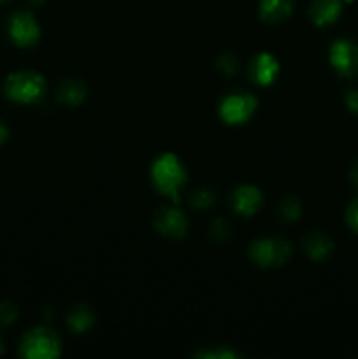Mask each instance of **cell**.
Returning <instances> with one entry per match:
<instances>
[{
    "label": "cell",
    "mask_w": 358,
    "mask_h": 359,
    "mask_svg": "<svg viewBox=\"0 0 358 359\" xmlns=\"http://www.w3.org/2000/svg\"><path fill=\"white\" fill-rule=\"evenodd\" d=\"M151 181L154 189L168 196L174 203L179 202V189L186 182V170L175 154H160L151 165Z\"/></svg>",
    "instance_id": "obj_1"
},
{
    "label": "cell",
    "mask_w": 358,
    "mask_h": 359,
    "mask_svg": "<svg viewBox=\"0 0 358 359\" xmlns=\"http://www.w3.org/2000/svg\"><path fill=\"white\" fill-rule=\"evenodd\" d=\"M4 91L16 104H35L44 97L46 79L34 70H18L7 76Z\"/></svg>",
    "instance_id": "obj_2"
},
{
    "label": "cell",
    "mask_w": 358,
    "mask_h": 359,
    "mask_svg": "<svg viewBox=\"0 0 358 359\" xmlns=\"http://www.w3.org/2000/svg\"><path fill=\"white\" fill-rule=\"evenodd\" d=\"M62 353L58 335L48 326L28 330L20 342V354L27 359H55Z\"/></svg>",
    "instance_id": "obj_3"
},
{
    "label": "cell",
    "mask_w": 358,
    "mask_h": 359,
    "mask_svg": "<svg viewBox=\"0 0 358 359\" xmlns=\"http://www.w3.org/2000/svg\"><path fill=\"white\" fill-rule=\"evenodd\" d=\"M291 255L290 242L284 238H258L249 248V258L258 266H279L288 262Z\"/></svg>",
    "instance_id": "obj_4"
},
{
    "label": "cell",
    "mask_w": 358,
    "mask_h": 359,
    "mask_svg": "<svg viewBox=\"0 0 358 359\" xmlns=\"http://www.w3.org/2000/svg\"><path fill=\"white\" fill-rule=\"evenodd\" d=\"M258 107L256 97L249 93H234L228 95L220 104V118L227 125H242L255 114Z\"/></svg>",
    "instance_id": "obj_5"
},
{
    "label": "cell",
    "mask_w": 358,
    "mask_h": 359,
    "mask_svg": "<svg viewBox=\"0 0 358 359\" xmlns=\"http://www.w3.org/2000/svg\"><path fill=\"white\" fill-rule=\"evenodd\" d=\"M7 32H9L11 41L20 48H30L37 44L41 37V28L34 14L27 11H18L7 21Z\"/></svg>",
    "instance_id": "obj_6"
},
{
    "label": "cell",
    "mask_w": 358,
    "mask_h": 359,
    "mask_svg": "<svg viewBox=\"0 0 358 359\" xmlns=\"http://www.w3.org/2000/svg\"><path fill=\"white\" fill-rule=\"evenodd\" d=\"M330 65L343 77L358 76V46L347 39H339L330 46Z\"/></svg>",
    "instance_id": "obj_7"
},
{
    "label": "cell",
    "mask_w": 358,
    "mask_h": 359,
    "mask_svg": "<svg viewBox=\"0 0 358 359\" xmlns=\"http://www.w3.org/2000/svg\"><path fill=\"white\" fill-rule=\"evenodd\" d=\"M153 226L158 233L171 238H183L188 231V219L175 207H160L154 212Z\"/></svg>",
    "instance_id": "obj_8"
},
{
    "label": "cell",
    "mask_w": 358,
    "mask_h": 359,
    "mask_svg": "<svg viewBox=\"0 0 358 359\" xmlns=\"http://www.w3.org/2000/svg\"><path fill=\"white\" fill-rule=\"evenodd\" d=\"M248 72L253 83L260 84V86H269L279 72V62L269 53H260L251 60Z\"/></svg>",
    "instance_id": "obj_9"
},
{
    "label": "cell",
    "mask_w": 358,
    "mask_h": 359,
    "mask_svg": "<svg viewBox=\"0 0 358 359\" xmlns=\"http://www.w3.org/2000/svg\"><path fill=\"white\" fill-rule=\"evenodd\" d=\"M262 200V191L256 186L246 184L235 189L234 196H232V205H234L235 212L244 217H249L260 209Z\"/></svg>",
    "instance_id": "obj_10"
},
{
    "label": "cell",
    "mask_w": 358,
    "mask_h": 359,
    "mask_svg": "<svg viewBox=\"0 0 358 359\" xmlns=\"http://www.w3.org/2000/svg\"><path fill=\"white\" fill-rule=\"evenodd\" d=\"M343 13V0H312L309 16L316 27H329Z\"/></svg>",
    "instance_id": "obj_11"
},
{
    "label": "cell",
    "mask_w": 358,
    "mask_h": 359,
    "mask_svg": "<svg viewBox=\"0 0 358 359\" xmlns=\"http://www.w3.org/2000/svg\"><path fill=\"white\" fill-rule=\"evenodd\" d=\"M304 251L314 262H323V259H326L332 255L333 242L325 233H321V231H312V233H309L305 237Z\"/></svg>",
    "instance_id": "obj_12"
},
{
    "label": "cell",
    "mask_w": 358,
    "mask_h": 359,
    "mask_svg": "<svg viewBox=\"0 0 358 359\" xmlns=\"http://www.w3.org/2000/svg\"><path fill=\"white\" fill-rule=\"evenodd\" d=\"M293 11V0H262L260 2V16L267 23L284 21Z\"/></svg>",
    "instance_id": "obj_13"
},
{
    "label": "cell",
    "mask_w": 358,
    "mask_h": 359,
    "mask_svg": "<svg viewBox=\"0 0 358 359\" xmlns=\"http://www.w3.org/2000/svg\"><path fill=\"white\" fill-rule=\"evenodd\" d=\"M86 98V86L79 79H65L58 86V100L65 105H79Z\"/></svg>",
    "instance_id": "obj_14"
},
{
    "label": "cell",
    "mask_w": 358,
    "mask_h": 359,
    "mask_svg": "<svg viewBox=\"0 0 358 359\" xmlns=\"http://www.w3.org/2000/svg\"><path fill=\"white\" fill-rule=\"evenodd\" d=\"M95 323V314L88 305H77L67 316V326L74 333H84L90 330Z\"/></svg>",
    "instance_id": "obj_15"
},
{
    "label": "cell",
    "mask_w": 358,
    "mask_h": 359,
    "mask_svg": "<svg viewBox=\"0 0 358 359\" xmlns=\"http://www.w3.org/2000/svg\"><path fill=\"white\" fill-rule=\"evenodd\" d=\"M279 214L281 217H283V221H288V223H290V221H297L302 214L300 202H298L295 196H286V198L281 202Z\"/></svg>",
    "instance_id": "obj_16"
},
{
    "label": "cell",
    "mask_w": 358,
    "mask_h": 359,
    "mask_svg": "<svg viewBox=\"0 0 358 359\" xmlns=\"http://www.w3.org/2000/svg\"><path fill=\"white\" fill-rule=\"evenodd\" d=\"M190 203L195 209H209L214 203V193L207 188H199L192 193L190 196Z\"/></svg>",
    "instance_id": "obj_17"
},
{
    "label": "cell",
    "mask_w": 358,
    "mask_h": 359,
    "mask_svg": "<svg viewBox=\"0 0 358 359\" xmlns=\"http://www.w3.org/2000/svg\"><path fill=\"white\" fill-rule=\"evenodd\" d=\"M197 358L202 359H235L239 358V354L235 351L227 349V347H218V349H209V351H200V353H195Z\"/></svg>",
    "instance_id": "obj_18"
},
{
    "label": "cell",
    "mask_w": 358,
    "mask_h": 359,
    "mask_svg": "<svg viewBox=\"0 0 358 359\" xmlns=\"http://www.w3.org/2000/svg\"><path fill=\"white\" fill-rule=\"evenodd\" d=\"M18 307L14 304H11V302H2L0 304V323H4V325H11V323H14L18 319Z\"/></svg>",
    "instance_id": "obj_19"
},
{
    "label": "cell",
    "mask_w": 358,
    "mask_h": 359,
    "mask_svg": "<svg viewBox=\"0 0 358 359\" xmlns=\"http://www.w3.org/2000/svg\"><path fill=\"white\" fill-rule=\"evenodd\" d=\"M211 235H213L216 241H225L230 235V224L225 219H216L211 226Z\"/></svg>",
    "instance_id": "obj_20"
},
{
    "label": "cell",
    "mask_w": 358,
    "mask_h": 359,
    "mask_svg": "<svg viewBox=\"0 0 358 359\" xmlns=\"http://www.w3.org/2000/svg\"><path fill=\"white\" fill-rule=\"evenodd\" d=\"M346 223L354 233L358 235V198L353 200V202L347 205L346 209Z\"/></svg>",
    "instance_id": "obj_21"
},
{
    "label": "cell",
    "mask_w": 358,
    "mask_h": 359,
    "mask_svg": "<svg viewBox=\"0 0 358 359\" xmlns=\"http://www.w3.org/2000/svg\"><path fill=\"white\" fill-rule=\"evenodd\" d=\"M218 69L223 74H234L237 70V60L232 55H221L218 58Z\"/></svg>",
    "instance_id": "obj_22"
},
{
    "label": "cell",
    "mask_w": 358,
    "mask_h": 359,
    "mask_svg": "<svg viewBox=\"0 0 358 359\" xmlns=\"http://www.w3.org/2000/svg\"><path fill=\"white\" fill-rule=\"evenodd\" d=\"M346 107L350 109L351 112L358 114V90L347 91L346 95Z\"/></svg>",
    "instance_id": "obj_23"
},
{
    "label": "cell",
    "mask_w": 358,
    "mask_h": 359,
    "mask_svg": "<svg viewBox=\"0 0 358 359\" xmlns=\"http://www.w3.org/2000/svg\"><path fill=\"white\" fill-rule=\"evenodd\" d=\"M7 137H9V130H7V126L0 121V144L6 142Z\"/></svg>",
    "instance_id": "obj_24"
},
{
    "label": "cell",
    "mask_w": 358,
    "mask_h": 359,
    "mask_svg": "<svg viewBox=\"0 0 358 359\" xmlns=\"http://www.w3.org/2000/svg\"><path fill=\"white\" fill-rule=\"evenodd\" d=\"M351 182H353V186L357 188V191H358V163L354 165L353 170H351Z\"/></svg>",
    "instance_id": "obj_25"
},
{
    "label": "cell",
    "mask_w": 358,
    "mask_h": 359,
    "mask_svg": "<svg viewBox=\"0 0 358 359\" xmlns=\"http://www.w3.org/2000/svg\"><path fill=\"white\" fill-rule=\"evenodd\" d=\"M2 353H4V340L2 337H0V356H2Z\"/></svg>",
    "instance_id": "obj_26"
},
{
    "label": "cell",
    "mask_w": 358,
    "mask_h": 359,
    "mask_svg": "<svg viewBox=\"0 0 358 359\" xmlns=\"http://www.w3.org/2000/svg\"><path fill=\"white\" fill-rule=\"evenodd\" d=\"M343 2H347V4H351V2H354V0H343Z\"/></svg>",
    "instance_id": "obj_27"
},
{
    "label": "cell",
    "mask_w": 358,
    "mask_h": 359,
    "mask_svg": "<svg viewBox=\"0 0 358 359\" xmlns=\"http://www.w3.org/2000/svg\"><path fill=\"white\" fill-rule=\"evenodd\" d=\"M32 2H35V4H39V2H42V0H32Z\"/></svg>",
    "instance_id": "obj_28"
},
{
    "label": "cell",
    "mask_w": 358,
    "mask_h": 359,
    "mask_svg": "<svg viewBox=\"0 0 358 359\" xmlns=\"http://www.w3.org/2000/svg\"><path fill=\"white\" fill-rule=\"evenodd\" d=\"M0 2H6V0H0Z\"/></svg>",
    "instance_id": "obj_29"
}]
</instances>
